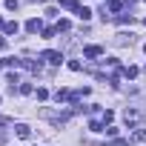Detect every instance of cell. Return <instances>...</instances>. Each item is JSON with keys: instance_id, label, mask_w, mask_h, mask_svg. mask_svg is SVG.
Returning <instances> with one entry per match:
<instances>
[{"instance_id": "19", "label": "cell", "mask_w": 146, "mask_h": 146, "mask_svg": "<svg viewBox=\"0 0 146 146\" xmlns=\"http://www.w3.org/2000/svg\"><path fill=\"white\" fill-rule=\"evenodd\" d=\"M117 23H132V15H117Z\"/></svg>"}, {"instance_id": "20", "label": "cell", "mask_w": 146, "mask_h": 146, "mask_svg": "<svg viewBox=\"0 0 146 146\" xmlns=\"http://www.w3.org/2000/svg\"><path fill=\"white\" fill-rule=\"evenodd\" d=\"M54 35H57V29H52V26H49V29H43V37H54Z\"/></svg>"}, {"instance_id": "12", "label": "cell", "mask_w": 146, "mask_h": 146, "mask_svg": "<svg viewBox=\"0 0 146 146\" xmlns=\"http://www.w3.org/2000/svg\"><path fill=\"white\" fill-rule=\"evenodd\" d=\"M120 75H126V78H137V66H126V69H120Z\"/></svg>"}, {"instance_id": "2", "label": "cell", "mask_w": 146, "mask_h": 146, "mask_svg": "<svg viewBox=\"0 0 146 146\" xmlns=\"http://www.w3.org/2000/svg\"><path fill=\"white\" fill-rule=\"evenodd\" d=\"M26 32H29V35H37V32H43V20H40V17H32V20H26Z\"/></svg>"}, {"instance_id": "16", "label": "cell", "mask_w": 146, "mask_h": 146, "mask_svg": "<svg viewBox=\"0 0 146 146\" xmlns=\"http://www.w3.org/2000/svg\"><path fill=\"white\" fill-rule=\"evenodd\" d=\"M54 29H57V32H69V20H57Z\"/></svg>"}, {"instance_id": "22", "label": "cell", "mask_w": 146, "mask_h": 146, "mask_svg": "<svg viewBox=\"0 0 146 146\" xmlns=\"http://www.w3.org/2000/svg\"><path fill=\"white\" fill-rule=\"evenodd\" d=\"M123 3H126V6H129V9H132V6H135V3H137V0H123Z\"/></svg>"}, {"instance_id": "11", "label": "cell", "mask_w": 146, "mask_h": 146, "mask_svg": "<svg viewBox=\"0 0 146 146\" xmlns=\"http://www.w3.org/2000/svg\"><path fill=\"white\" fill-rule=\"evenodd\" d=\"M17 32H20L17 20H9V23H6V35H17Z\"/></svg>"}, {"instance_id": "23", "label": "cell", "mask_w": 146, "mask_h": 146, "mask_svg": "<svg viewBox=\"0 0 146 146\" xmlns=\"http://www.w3.org/2000/svg\"><path fill=\"white\" fill-rule=\"evenodd\" d=\"M0 49H6V37H0Z\"/></svg>"}, {"instance_id": "17", "label": "cell", "mask_w": 146, "mask_h": 146, "mask_svg": "<svg viewBox=\"0 0 146 146\" xmlns=\"http://www.w3.org/2000/svg\"><path fill=\"white\" fill-rule=\"evenodd\" d=\"M112 120H115V112L106 109V112H103V123H112Z\"/></svg>"}, {"instance_id": "8", "label": "cell", "mask_w": 146, "mask_h": 146, "mask_svg": "<svg viewBox=\"0 0 146 146\" xmlns=\"http://www.w3.org/2000/svg\"><path fill=\"white\" fill-rule=\"evenodd\" d=\"M15 132H17V137H23V140H26V137L32 135V129H29L26 123H17V126H15Z\"/></svg>"}, {"instance_id": "15", "label": "cell", "mask_w": 146, "mask_h": 146, "mask_svg": "<svg viewBox=\"0 0 146 146\" xmlns=\"http://www.w3.org/2000/svg\"><path fill=\"white\" fill-rule=\"evenodd\" d=\"M6 9H9V12H17L20 3H17V0H6Z\"/></svg>"}, {"instance_id": "27", "label": "cell", "mask_w": 146, "mask_h": 146, "mask_svg": "<svg viewBox=\"0 0 146 146\" xmlns=\"http://www.w3.org/2000/svg\"><path fill=\"white\" fill-rule=\"evenodd\" d=\"M143 26H146V20H143Z\"/></svg>"}, {"instance_id": "25", "label": "cell", "mask_w": 146, "mask_h": 146, "mask_svg": "<svg viewBox=\"0 0 146 146\" xmlns=\"http://www.w3.org/2000/svg\"><path fill=\"white\" fill-rule=\"evenodd\" d=\"M32 3H46V0H32Z\"/></svg>"}, {"instance_id": "26", "label": "cell", "mask_w": 146, "mask_h": 146, "mask_svg": "<svg viewBox=\"0 0 146 146\" xmlns=\"http://www.w3.org/2000/svg\"><path fill=\"white\" fill-rule=\"evenodd\" d=\"M143 52H146V46H143Z\"/></svg>"}, {"instance_id": "1", "label": "cell", "mask_w": 146, "mask_h": 146, "mask_svg": "<svg viewBox=\"0 0 146 146\" xmlns=\"http://www.w3.org/2000/svg\"><path fill=\"white\" fill-rule=\"evenodd\" d=\"M40 60H46V63H54V66H60V63H63V52H54V49H46V52L40 54Z\"/></svg>"}, {"instance_id": "9", "label": "cell", "mask_w": 146, "mask_h": 146, "mask_svg": "<svg viewBox=\"0 0 146 146\" xmlns=\"http://www.w3.org/2000/svg\"><path fill=\"white\" fill-rule=\"evenodd\" d=\"M123 117H126V123H129V126H135V123H137V112H135V109H126V112H123Z\"/></svg>"}, {"instance_id": "4", "label": "cell", "mask_w": 146, "mask_h": 146, "mask_svg": "<svg viewBox=\"0 0 146 146\" xmlns=\"http://www.w3.org/2000/svg\"><path fill=\"white\" fill-rule=\"evenodd\" d=\"M100 54H103L100 46H86V49H83V57H100Z\"/></svg>"}, {"instance_id": "7", "label": "cell", "mask_w": 146, "mask_h": 146, "mask_svg": "<svg viewBox=\"0 0 146 146\" xmlns=\"http://www.w3.org/2000/svg\"><path fill=\"white\" fill-rule=\"evenodd\" d=\"M60 9H69V12H78V9H80V3H78V0H60Z\"/></svg>"}, {"instance_id": "6", "label": "cell", "mask_w": 146, "mask_h": 146, "mask_svg": "<svg viewBox=\"0 0 146 146\" xmlns=\"http://www.w3.org/2000/svg\"><path fill=\"white\" fill-rule=\"evenodd\" d=\"M106 6H109V12H112V15H120V9H123V0H106Z\"/></svg>"}, {"instance_id": "3", "label": "cell", "mask_w": 146, "mask_h": 146, "mask_svg": "<svg viewBox=\"0 0 146 146\" xmlns=\"http://www.w3.org/2000/svg\"><path fill=\"white\" fill-rule=\"evenodd\" d=\"M72 98H75V92H69V89H57L54 92V100L57 103H72Z\"/></svg>"}, {"instance_id": "21", "label": "cell", "mask_w": 146, "mask_h": 146, "mask_svg": "<svg viewBox=\"0 0 146 146\" xmlns=\"http://www.w3.org/2000/svg\"><path fill=\"white\" fill-rule=\"evenodd\" d=\"M49 98V89H37V100H46Z\"/></svg>"}, {"instance_id": "24", "label": "cell", "mask_w": 146, "mask_h": 146, "mask_svg": "<svg viewBox=\"0 0 146 146\" xmlns=\"http://www.w3.org/2000/svg\"><path fill=\"white\" fill-rule=\"evenodd\" d=\"M0 29H6V23H3V17H0Z\"/></svg>"}, {"instance_id": "5", "label": "cell", "mask_w": 146, "mask_h": 146, "mask_svg": "<svg viewBox=\"0 0 146 146\" xmlns=\"http://www.w3.org/2000/svg\"><path fill=\"white\" fill-rule=\"evenodd\" d=\"M20 69H29V72H40V60H20Z\"/></svg>"}, {"instance_id": "10", "label": "cell", "mask_w": 146, "mask_h": 146, "mask_svg": "<svg viewBox=\"0 0 146 146\" xmlns=\"http://www.w3.org/2000/svg\"><path fill=\"white\" fill-rule=\"evenodd\" d=\"M75 15H78V17H80V20H83V23H86V20H89V17H92V9H86V6H80V9H78V12H75Z\"/></svg>"}, {"instance_id": "14", "label": "cell", "mask_w": 146, "mask_h": 146, "mask_svg": "<svg viewBox=\"0 0 146 146\" xmlns=\"http://www.w3.org/2000/svg\"><path fill=\"white\" fill-rule=\"evenodd\" d=\"M89 129H92V132H103V123H100V120H89Z\"/></svg>"}, {"instance_id": "13", "label": "cell", "mask_w": 146, "mask_h": 146, "mask_svg": "<svg viewBox=\"0 0 146 146\" xmlns=\"http://www.w3.org/2000/svg\"><path fill=\"white\" fill-rule=\"evenodd\" d=\"M135 143H146V129H135Z\"/></svg>"}, {"instance_id": "18", "label": "cell", "mask_w": 146, "mask_h": 146, "mask_svg": "<svg viewBox=\"0 0 146 146\" xmlns=\"http://www.w3.org/2000/svg\"><path fill=\"white\" fill-rule=\"evenodd\" d=\"M69 69H72V72H80V69H83V66H80V63H78V60H69Z\"/></svg>"}]
</instances>
